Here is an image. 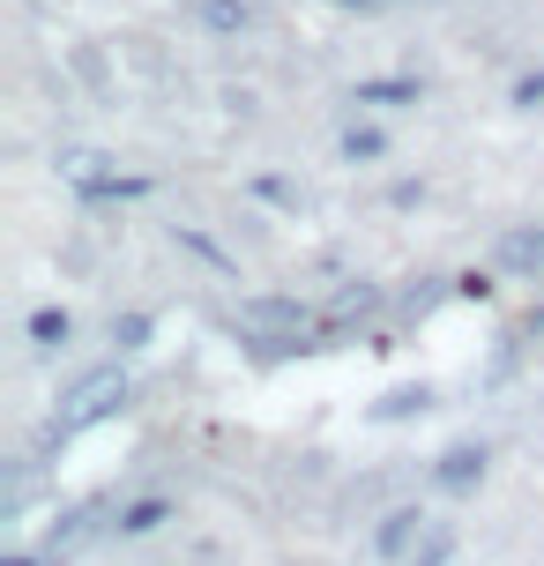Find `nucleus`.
<instances>
[{
    "instance_id": "1",
    "label": "nucleus",
    "mask_w": 544,
    "mask_h": 566,
    "mask_svg": "<svg viewBox=\"0 0 544 566\" xmlns=\"http://www.w3.org/2000/svg\"><path fill=\"white\" fill-rule=\"evenodd\" d=\"M119 402H127V366H90L83 380H67V388H60V418L45 424V440H38V448H67L75 432L119 418Z\"/></svg>"
},
{
    "instance_id": "2",
    "label": "nucleus",
    "mask_w": 544,
    "mask_h": 566,
    "mask_svg": "<svg viewBox=\"0 0 544 566\" xmlns=\"http://www.w3.org/2000/svg\"><path fill=\"white\" fill-rule=\"evenodd\" d=\"M321 313L306 298H284V291H261V298H239V336H314Z\"/></svg>"
},
{
    "instance_id": "3",
    "label": "nucleus",
    "mask_w": 544,
    "mask_h": 566,
    "mask_svg": "<svg viewBox=\"0 0 544 566\" xmlns=\"http://www.w3.org/2000/svg\"><path fill=\"white\" fill-rule=\"evenodd\" d=\"M373 313H380V283H344L336 298H328V313H321V328H314V343L328 350L336 336H351V328H366Z\"/></svg>"
},
{
    "instance_id": "4",
    "label": "nucleus",
    "mask_w": 544,
    "mask_h": 566,
    "mask_svg": "<svg viewBox=\"0 0 544 566\" xmlns=\"http://www.w3.org/2000/svg\"><path fill=\"white\" fill-rule=\"evenodd\" d=\"M113 507V500H105V492H90V500H75V507L60 514L53 530H45V559H67V552H83L90 537H97V514Z\"/></svg>"
},
{
    "instance_id": "5",
    "label": "nucleus",
    "mask_w": 544,
    "mask_h": 566,
    "mask_svg": "<svg viewBox=\"0 0 544 566\" xmlns=\"http://www.w3.org/2000/svg\"><path fill=\"white\" fill-rule=\"evenodd\" d=\"M426 530H432V514H426V507H388L380 522H373V552H380V559H410Z\"/></svg>"
},
{
    "instance_id": "6",
    "label": "nucleus",
    "mask_w": 544,
    "mask_h": 566,
    "mask_svg": "<svg viewBox=\"0 0 544 566\" xmlns=\"http://www.w3.org/2000/svg\"><path fill=\"white\" fill-rule=\"evenodd\" d=\"M492 261H500L508 276H544V224H522V231H508V239L492 247Z\"/></svg>"
},
{
    "instance_id": "7",
    "label": "nucleus",
    "mask_w": 544,
    "mask_h": 566,
    "mask_svg": "<svg viewBox=\"0 0 544 566\" xmlns=\"http://www.w3.org/2000/svg\"><path fill=\"white\" fill-rule=\"evenodd\" d=\"M478 478H485V448H478V440H456V448L432 462V484H440V492H470Z\"/></svg>"
},
{
    "instance_id": "8",
    "label": "nucleus",
    "mask_w": 544,
    "mask_h": 566,
    "mask_svg": "<svg viewBox=\"0 0 544 566\" xmlns=\"http://www.w3.org/2000/svg\"><path fill=\"white\" fill-rule=\"evenodd\" d=\"M432 402H440V396H432V380H402V388H388V396L373 402L366 418L373 424H402V418H426Z\"/></svg>"
},
{
    "instance_id": "9",
    "label": "nucleus",
    "mask_w": 544,
    "mask_h": 566,
    "mask_svg": "<svg viewBox=\"0 0 544 566\" xmlns=\"http://www.w3.org/2000/svg\"><path fill=\"white\" fill-rule=\"evenodd\" d=\"M165 522H172V500H165V492H149V500H127V507H119V537H157V530H165Z\"/></svg>"
},
{
    "instance_id": "10",
    "label": "nucleus",
    "mask_w": 544,
    "mask_h": 566,
    "mask_svg": "<svg viewBox=\"0 0 544 566\" xmlns=\"http://www.w3.org/2000/svg\"><path fill=\"white\" fill-rule=\"evenodd\" d=\"M187 15H195V23L209 30V38H239V30L254 23V8H247V0H195Z\"/></svg>"
},
{
    "instance_id": "11",
    "label": "nucleus",
    "mask_w": 544,
    "mask_h": 566,
    "mask_svg": "<svg viewBox=\"0 0 544 566\" xmlns=\"http://www.w3.org/2000/svg\"><path fill=\"white\" fill-rule=\"evenodd\" d=\"M351 105H388V113H402V105H418V75H373V83L351 90Z\"/></svg>"
},
{
    "instance_id": "12",
    "label": "nucleus",
    "mask_w": 544,
    "mask_h": 566,
    "mask_svg": "<svg viewBox=\"0 0 544 566\" xmlns=\"http://www.w3.org/2000/svg\"><path fill=\"white\" fill-rule=\"evenodd\" d=\"M67 336H75V313L67 306H38L30 313V350H67Z\"/></svg>"
},
{
    "instance_id": "13",
    "label": "nucleus",
    "mask_w": 544,
    "mask_h": 566,
    "mask_svg": "<svg viewBox=\"0 0 544 566\" xmlns=\"http://www.w3.org/2000/svg\"><path fill=\"white\" fill-rule=\"evenodd\" d=\"M336 149H344L351 165H380V157H388V135H380V127H344Z\"/></svg>"
},
{
    "instance_id": "14",
    "label": "nucleus",
    "mask_w": 544,
    "mask_h": 566,
    "mask_svg": "<svg viewBox=\"0 0 544 566\" xmlns=\"http://www.w3.org/2000/svg\"><path fill=\"white\" fill-rule=\"evenodd\" d=\"M448 559H456V530H448V522H432L426 537H418V552H410L402 566H448Z\"/></svg>"
},
{
    "instance_id": "15",
    "label": "nucleus",
    "mask_w": 544,
    "mask_h": 566,
    "mask_svg": "<svg viewBox=\"0 0 544 566\" xmlns=\"http://www.w3.org/2000/svg\"><path fill=\"white\" fill-rule=\"evenodd\" d=\"M172 239H179V247H187L195 261H209V269H224V276H231V254L217 247V239H209V231H195V224H172Z\"/></svg>"
},
{
    "instance_id": "16",
    "label": "nucleus",
    "mask_w": 544,
    "mask_h": 566,
    "mask_svg": "<svg viewBox=\"0 0 544 566\" xmlns=\"http://www.w3.org/2000/svg\"><path fill=\"white\" fill-rule=\"evenodd\" d=\"M448 291H456V276H448V283H440V276H426V283H418V291H410V298H402V313H410V321H426V313L440 306Z\"/></svg>"
},
{
    "instance_id": "17",
    "label": "nucleus",
    "mask_w": 544,
    "mask_h": 566,
    "mask_svg": "<svg viewBox=\"0 0 544 566\" xmlns=\"http://www.w3.org/2000/svg\"><path fill=\"white\" fill-rule=\"evenodd\" d=\"M522 343H530V336H508L500 350H492V366H485V388H500V380H515V366H522Z\"/></svg>"
},
{
    "instance_id": "18",
    "label": "nucleus",
    "mask_w": 544,
    "mask_h": 566,
    "mask_svg": "<svg viewBox=\"0 0 544 566\" xmlns=\"http://www.w3.org/2000/svg\"><path fill=\"white\" fill-rule=\"evenodd\" d=\"M149 336H157V321H149V313H127V321H113V343H119V350H143Z\"/></svg>"
},
{
    "instance_id": "19",
    "label": "nucleus",
    "mask_w": 544,
    "mask_h": 566,
    "mask_svg": "<svg viewBox=\"0 0 544 566\" xmlns=\"http://www.w3.org/2000/svg\"><path fill=\"white\" fill-rule=\"evenodd\" d=\"M508 105H515V113H537V105H544V67H537V75H515Z\"/></svg>"
},
{
    "instance_id": "20",
    "label": "nucleus",
    "mask_w": 544,
    "mask_h": 566,
    "mask_svg": "<svg viewBox=\"0 0 544 566\" xmlns=\"http://www.w3.org/2000/svg\"><path fill=\"white\" fill-rule=\"evenodd\" d=\"M254 195H261V201H276V209H299V201H306L299 187H291V179H254Z\"/></svg>"
},
{
    "instance_id": "21",
    "label": "nucleus",
    "mask_w": 544,
    "mask_h": 566,
    "mask_svg": "<svg viewBox=\"0 0 544 566\" xmlns=\"http://www.w3.org/2000/svg\"><path fill=\"white\" fill-rule=\"evenodd\" d=\"M456 298H470V306H485V298H492V276H485V269H470V276H456Z\"/></svg>"
},
{
    "instance_id": "22",
    "label": "nucleus",
    "mask_w": 544,
    "mask_h": 566,
    "mask_svg": "<svg viewBox=\"0 0 544 566\" xmlns=\"http://www.w3.org/2000/svg\"><path fill=\"white\" fill-rule=\"evenodd\" d=\"M522 336H530V343H544V306H530V313H522Z\"/></svg>"
},
{
    "instance_id": "23",
    "label": "nucleus",
    "mask_w": 544,
    "mask_h": 566,
    "mask_svg": "<svg viewBox=\"0 0 544 566\" xmlns=\"http://www.w3.org/2000/svg\"><path fill=\"white\" fill-rule=\"evenodd\" d=\"M0 566H45V552H8Z\"/></svg>"
},
{
    "instance_id": "24",
    "label": "nucleus",
    "mask_w": 544,
    "mask_h": 566,
    "mask_svg": "<svg viewBox=\"0 0 544 566\" xmlns=\"http://www.w3.org/2000/svg\"><path fill=\"white\" fill-rule=\"evenodd\" d=\"M336 8H380V0H336Z\"/></svg>"
}]
</instances>
